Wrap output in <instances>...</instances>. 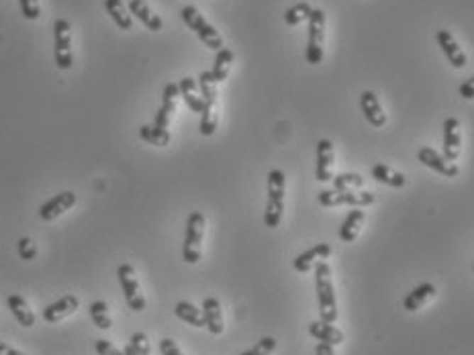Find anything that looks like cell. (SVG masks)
<instances>
[{"instance_id": "1", "label": "cell", "mask_w": 474, "mask_h": 355, "mask_svg": "<svg viewBox=\"0 0 474 355\" xmlns=\"http://www.w3.org/2000/svg\"><path fill=\"white\" fill-rule=\"evenodd\" d=\"M315 288H317L321 321L334 325L338 321V298H336V288L331 280V268L325 261H319L315 266Z\"/></svg>"}, {"instance_id": "2", "label": "cell", "mask_w": 474, "mask_h": 355, "mask_svg": "<svg viewBox=\"0 0 474 355\" xmlns=\"http://www.w3.org/2000/svg\"><path fill=\"white\" fill-rule=\"evenodd\" d=\"M285 194H287V176L282 169H272L268 174V201L264 210V225L276 229L285 215Z\"/></svg>"}, {"instance_id": "3", "label": "cell", "mask_w": 474, "mask_h": 355, "mask_svg": "<svg viewBox=\"0 0 474 355\" xmlns=\"http://www.w3.org/2000/svg\"><path fill=\"white\" fill-rule=\"evenodd\" d=\"M180 15H182V21L187 23L188 29L194 31L197 37L203 41L209 50L213 51L223 50V37H221V33L203 17V15H201V11H199L197 6L188 4V6H184V9L180 11Z\"/></svg>"}, {"instance_id": "4", "label": "cell", "mask_w": 474, "mask_h": 355, "mask_svg": "<svg viewBox=\"0 0 474 355\" xmlns=\"http://www.w3.org/2000/svg\"><path fill=\"white\" fill-rule=\"evenodd\" d=\"M204 220L203 213H190L187 220V233H184V245H182V257L187 264H199L203 255V237H204Z\"/></svg>"}, {"instance_id": "5", "label": "cell", "mask_w": 474, "mask_h": 355, "mask_svg": "<svg viewBox=\"0 0 474 355\" xmlns=\"http://www.w3.org/2000/svg\"><path fill=\"white\" fill-rule=\"evenodd\" d=\"M376 203V194L370 190L364 192H356V190H321L319 192V204L325 208H334V206H356V208H364Z\"/></svg>"}, {"instance_id": "6", "label": "cell", "mask_w": 474, "mask_h": 355, "mask_svg": "<svg viewBox=\"0 0 474 355\" xmlns=\"http://www.w3.org/2000/svg\"><path fill=\"white\" fill-rule=\"evenodd\" d=\"M323 41H325V13L321 9H313L309 18V37H307V64L319 66L323 62Z\"/></svg>"}, {"instance_id": "7", "label": "cell", "mask_w": 474, "mask_h": 355, "mask_svg": "<svg viewBox=\"0 0 474 355\" xmlns=\"http://www.w3.org/2000/svg\"><path fill=\"white\" fill-rule=\"evenodd\" d=\"M53 55L55 66L60 69H70L74 64L72 51V27L66 18H57L53 23Z\"/></svg>"}, {"instance_id": "8", "label": "cell", "mask_w": 474, "mask_h": 355, "mask_svg": "<svg viewBox=\"0 0 474 355\" xmlns=\"http://www.w3.org/2000/svg\"><path fill=\"white\" fill-rule=\"evenodd\" d=\"M117 276L118 284L123 288V294H125V300H127L129 308H131L133 312H141V310L148 306V303H145V298H143V294H141L139 280H137L133 266L121 264L117 270Z\"/></svg>"}, {"instance_id": "9", "label": "cell", "mask_w": 474, "mask_h": 355, "mask_svg": "<svg viewBox=\"0 0 474 355\" xmlns=\"http://www.w3.org/2000/svg\"><path fill=\"white\" fill-rule=\"evenodd\" d=\"M76 203H78V194H74L72 190H66V192H62V194H55L48 203H43L39 206V219L45 220V222L55 220L57 217H62L66 210H70Z\"/></svg>"}, {"instance_id": "10", "label": "cell", "mask_w": 474, "mask_h": 355, "mask_svg": "<svg viewBox=\"0 0 474 355\" xmlns=\"http://www.w3.org/2000/svg\"><path fill=\"white\" fill-rule=\"evenodd\" d=\"M417 159L424 164L425 168L438 171L443 178H456L458 176L456 162H450L446 155H441V153L431 150V147H421V150L417 152Z\"/></svg>"}, {"instance_id": "11", "label": "cell", "mask_w": 474, "mask_h": 355, "mask_svg": "<svg viewBox=\"0 0 474 355\" xmlns=\"http://www.w3.org/2000/svg\"><path fill=\"white\" fill-rule=\"evenodd\" d=\"M178 98H180V88L178 84H166L164 88V94H162V106L160 111L155 113V118H153V125L160 127V129H168L170 120L176 113V104H178Z\"/></svg>"}, {"instance_id": "12", "label": "cell", "mask_w": 474, "mask_h": 355, "mask_svg": "<svg viewBox=\"0 0 474 355\" xmlns=\"http://www.w3.org/2000/svg\"><path fill=\"white\" fill-rule=\"evenodd\" d=\"M436 41H438L440 50L443 51V55L448 57V62H450L454 68H458V69L466 68L468 57H466L464 50L460 47V43H458L456 39H454V35L450 33V31H446V29H441V31L436 33Z\"/></svg>"}, {"instance_id": "13", "label": "cell", "mask_w": 474, "mask_h": 355, "mask_svg": "<svg viewBox=\"0 0 474 355\" xmlns=\"http://www.w3.org/2000/svg\"><path fill=\"white\" fill-rule=\"evenodd\" d=\"M334 159H336V153H334V143L329 139H321L317 143V164H315V178L319 182H329L334 180Z\"/></svg>"}, {"instance_id": "14", "label": "cell", "mask_w": 474, "mask_h": 355, "mask_svg": "<svg viewBox=\"0 0 474 355\" xmlns=\"http://www.w3.org/2000/svg\"><path fill=\"white\" fill-rule=\"evenodd\" d=\"M78 306H80V300L74 294H66L60 300H55V303H51L50 306L43 308V321L51 322V325L64 321L78 310Z\"/></svg>"}, {"instance_id": "15", "label": "cell", "mask_w": 474, "mask_h": 355, "mask_svg": "<svg viewBox=\"0 0 474 355\" xmlns=\"http://www.w3.org/2000/svg\"><path fill=\"white\" fill-rule=\"evenodd\" d=\"M462 150V133L458 118L450 117L443 120V155L450 162H456Z\"/></svg>"}, {"instance_id": "16", "label": "cell", "mask_w": 474, "mask_h": 355, "mask_svg": "<svg viewBox=\"0 0 474 355\" xmlns=\"http://www.w3.org/2000/svg\"><path fill=\"white\" fill-rule=\"evenodd\" d=\"M360 108H362L364 117H366V120H368L373 127L382 129V127L387 125V113L382 111V106H380V102H378V96L374 94L373 90L362 92V96H360Z\"/></svg>"}, {"instance_id": "17", "label": "cell", "mask_w": 474, "mask_h": 355, "mask_svg": "<svg viewBox=\"0 0 474 355\" xmlns=\"http://www.w3.org/2000/svg\"><path fill=\"white\" fill-rule=\"evenodd\" d=\"M331 255V245L329 243H317L313 245L311 249H307L301 255H297V259L292 261L294 270L307 274V271L313 270V266H317L321 259H327Z\"/></svg>"}, {"instance_id": "18", "label": "cell", "mask_w": 474, "mask_h": 355, "mask_svg": "<svg viewBox=\"0 0 474 355\" xmlns=\"http://www.w3.org/2000/svg\"><path fill=\"white\" fill-rule=\"evenodd\" d=\"M203 317L204 327L209 329V333L213 335H223L225 331V321H223V308L217 298L209 296L203 300Z\"/></svg>"}, {"instance_id": "19", "label": "cell", "mask_w": 474, "mask_h": 355, "mask_svg": "<svg viewBox=\"0 0 474 355\" xmlns=\"http://www.w3.org/2000/svg\"><path fill=\"white\" fill-rule=\"evenodd\" d=\"M127 9H129V13H131L139 23H143V25H145L150 31H153V33L164 29V21L160 18V15H155L143 0H129Z\"/></svg>"}, {"instance_id": "20", "label": "cell", "mask_w": 474, "mask_h": 355, "mask_svg": "<svg viewBox=\"0 0 474 355\" xmlns=\"http://www.w3.org/2000/svg\"><path fill=\"white\" fill-rule=\"evenodd\" d=\"M309 335L311 337H315L317 341H321V343H329V345H341L346 337H343V333L339 331L338 327H334L331 322H325V321H313L309 325Z\"/></svg>"}, {"instance_id": "21", "label": "cell", "mask_w": 474, "mask_h": 355, "mask_svg": "<svg viewBox=\"0 0 474 355\" xmlns=\"http://www.w3.org/2000/svg\"><path fill=\"white\" fill-rule=\"evenodd\" d=\"M364 219H366V213L356 208V210H350V215L346 217V220L341 222V229H339V239L343 243H354L360 231H362V225H364Z\"/></svg>"}, {"instance_id": "22", "label": "cell", "mask_w": 474, "mask_h": 355, "mask_svg": "<svg viewBox=\"0 0 474 355\" xmlns=\"http://www.w3.org/2000/svg\"><path fill=\"white\" fill-rule=\"evenodd\" d=\"M178 88H180V96H182V101L187 102V106L192 111V113H197V115H201L204 111V101L203 96H199V84L192 80V78H182L180 82H178Z\"/></svg>"}, {"instance_id": "23", "label": "cell", "mask_w": 474, "mask_h": 355, "mask_svg": "<svg viewBox=\"0 0 474 355\" xmlns=\"http://www.w3.org/2000/svg\"><path fill=\"white\" fill-rule=\"evenodd\" d=\"M104 9L121 31L133 29V17H131L129 9L123 4V0H104Z\"/></svg>"}, {"instance_id": "24", "label": "cell", "mask_w": 474, "mask_h": 355, "mask_svg": "<svg viewBox=\"0 0 474 355\" xmlns=\"http://www.w3.org/2000/svg\"><path fill=\"white\" fill-rule=\"evenodd\" d=\"M6 306H9V310L13 312V317L17 319V322L21 327H33L35 325L33 310L29 308L27 300H25L23 296L11 294V296L6 298Z\"/></svg>"}, {"instance_id": "25", "label": "cell", "mask_w": 474, "mask_h": 355, "mask_svg": "<svg viewBox=\"0 0 474 355\" xmlns=\"http://www.w3.org/2000/svg\"><path fill=\"white\" fill-rule=\"evenodd\" d=\"M434 296H436V286L429 284V282H425V284H419L417 288H413V290L407 294L405 300H403V306H405V310H409V312H415V310H419V308H421L429 298H434Z\"/></svg>"}, {"instance_id": "26", "label": "cell", "mask_w": 474, "mask_h": 355, "mask_svg": "<svg viewBox=\"0 0 474 355\" xmlns=\"http://www.w3.org/2000/svg\"><path fill=\"white\" fill-rule=\"evenodd\" d=\"M373 178L376 182H380V184H385V186L390 188H403L407 184L405 174H401V171H397V169L389 168V166H385V164H376V166H374Z\"/></svg>"}, {"instance_id": "27", "label": "cell", "mask_w": 474, "mask_h": 355, "mask_svg": "<svg viewBox=\"0 0 474 355\" xmlns=\"http://www.w3.org/2000/svg\"><path fill=\"white\" fill-rule=\"evenodd\" d=\"M174 312L180 321H184L190 327H197L201 329L204 327V317H203V308H197L192 303H187V300H180L174 306Z\"/></svg>"}, {"instance_id": "28", "label": "cell", "mask_w": 474, "mask_h": 355, "mask_svg": "<svg viewBox=\"0 0 474 355\" xmlns=\"http://www.w3.org/2000/svg\"><path fill=\"white\" fill-rule=\"evenodd\" d=\"M231 64H233V51L229 50V47H223V50L217 51L215 64H213V69H211V76H213V80L217 84L227 80V76L231 72Z\"/></svg>"}, {"instance_id": "29", "label": "cell", "mask_w": 474, "mask_h": 355, "mask_svg": "<svg viewBox=\"0 0 474 355\" xmlns=\"http://www.w3.org/2000/svg\"><path fill=\"white\" fill-rule=\"evenodd\" d=\"M139 137L150 143V145H155V147H166L170 143V131L168 129H160L155 125H143L139 127Z\"/></svg>"}, {"instance_id": "30", "label": "cell", "mask_w": 474, "mask_h": 355, "mask_svg": "<svg viewBox=\"0 0 474 355\" xmlns=\"http://www.w3.org/2000/svg\"><path fill=\"white\" fill-rule=\"evenodd\" d=\"M199 88H201V96H203L204 106L215 108L219 94H217V82L213 80L211 72H203V74L199 76Z\"/></svg>"}, {"instance_id": "31", "label": "cell", "mask_w": 474, "mask_h": 355, "mask_svg": "<svg viewBox=\"0 0 474 355\" xmlns=\"http://www.w3.org/2000/svg\"><path fill=\"white\" fill-rule=\"evenodd\" d=\"M311 15H313V6H311L309 2H299V4H294V6L287 9V13H285V23H287L288 27H297V25H301V23L309 21Z\"/></svg>"}, {"instance_id": "32", "label": "cell", "mask_w": 474, "mask_h": 355, "mask_svg": "<svg viewBox=\"0 0 474 355\" xmlns=\"http://www.w3.org/2000/svg\"><path fill=\"white\" fill-rule=\"evenodd\" d=\"M88 310H90V319L94 321V325H97L99 329L109 331V329L113 327V321H111V317H109V305H106L104 300L90 303Z\"/></svg>"}, {"instance_id": "33", "label": "cell", "mask_w": 474, "mask_h": 355, "mask_svg": "<svg viewBox=\"0 0 474 355\" xmlns=\"http://www.w3.org/2000/svg\"><path fill=\"white\" fill-rule=\"evenodd\" d=\"M364 186V178L360 174L352 171H343L334 176V190H356V188Z\"/></svg>"}, {"instance_id": "34", "label": "cell", "mask_w": 474, "mask_h": 355, "mask_svg": "<svg viewBox=\"0 0 474 355\" xmlns=\"http://www.w3.org/2000/svg\"><path fill=\"white\" fill-rule=\"evenodd\" d=\"M217 125H219V115H217V111L211 108V106H204V111L201 113V127H199L201 135L204 137L215 135Z\"/></svg>"}, {"instance_id": "35", "label": "cell", "mask_w": 474, "mask_h": 355, "mask_svg": "<svg viewBox=\"0 0 474 355\" xmlns=\"http://www.w3.org/2000/svg\"><path fill=\"white\" fill-rule=\"evenodd\" d=\"M276 345L278 343H276L274 337H262L252 349H248V351H243V354L239 355H270L276 349Z\"/></svg>"}, {"instance_id": "36", "label": "cell", "mask_w": 474, "mask_h": 355, "mask_svg": "<svg viewBox=\"0 0 474 355\" xmlns=\"http://www.w3.org/2000/svg\"><path fill=\"white\" fill-rule=\"evenodd\" d=\"M129 345L133 347V351L137 355H150L152 354V343L145 333H133L129 339Z\"/></svg>"}, {"instance_id": "37", "label": "cell", "mask_w": 474, "mask_h": 355, "mask_svg": "<svg viewBox=\"0 0 474 355\" xmlns=\"http://www.w3.org/2000/svg\"><path fill=\"white\" fill-rule=\"evenodd\" d=\"M21 4V13L27 21H37L41 17V4L39 0H18Z\"/></svg>"}, {"instance_id": "38", "label": "cell", "mask_w": 474, "mask_h": 355, "mask_svg": "<svg viewBox=\"0 0 474 355\" xmlns=\"http://www.w3.org/2000/svg\"><path fill=\"white\" fill-rule=\"evenodd\" d=\"M18 255H21V259H25V261H31V259L37 257V245H35L33 239L23 237V239L18 241Z\"/></svg>"}, {"instance_id": "39", "label": "cell", "mask_w": 474, "mask_h": 355, "mask_svg": "<svg viewBox=\"0 0 474 355\" xmlns=\"http://www.w3.org/2000/svg\"><path fill=\"white\" fill-rule=\"evenodd\" d=\"M94 349H97L99 355H123V351H118L117 347L111 341H106V339H99L94 343Z\"/></svg>"}, {"instance_id": "40", "label": "cell", "mask_w": 474, "mask_h": 355, "mask_svg": "<svg viewBox=\"0 0 474 355\" xmlns=\"http://www.w3.org/2000/svg\"><path fill=\"white\" fill-rule=\"evenodd\" d=\"M160 351H162V355H184L180 351V347L176 345V341H172V339L160 341Z\"/></svg>"}, {"instance_id": "41", "label": "cell", "mask_w": 474, "mask_h": 355, "mask_svg": "<svg viewBox=\"0 0 474 355\" xmlns=\"http://www.w3.org/2000/svg\"><path fill=\"white\" fill-rule=\"evenodd\" d=\"M460 96H462V98H466V101H473L474 98V76L473 78H468L464 84L460 86Z\"/></svg>"}, {"instance_id": "42", "label": "cell", "mask_w": 474, "mask_h": 355, "mask_svg": "<svg viewBox=\"0 0 474 355\" xmlns=\"http://www.w3.org/2000/svg\"><path fill=\"white\" fill-rule=\"evenodd\" d=\"M315 355H336L334 351V345H329V343H317V347H315Z\"/></svg>"}, {"instance_id": "43", "label": "cell", "mask_w": 474, "mask_h": 355, "mask_svg": "<svg viewBox=\"0 0 474 355\" xmlns=\"http://www.w3.org/2000/svg\"><path fill=\"white\" fill-rule=\"evenodd\" d=\"M0 355H25L23 351H18L15 347L6 345V343H0Z\"/></svg>"}, {"instance_id": "44", "label": "cell", "mask_w": 474, "mask_h": 355, "mask_svg": "<svg viewBox=\"0 0 474 355\" xmlns=\"http://www.w3.org/2000/svg\"><path fill=\"white\" fill-rule=\"evenodd\" d=\"M123 355H137V354L133 351V347H131V345H125V349H123Z\"/></svg>"}]
</instances>
